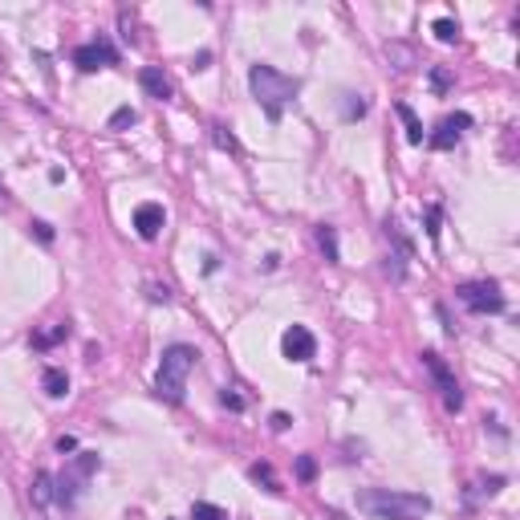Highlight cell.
Segmentation results:
<instances>
[{
    "mask_svg": "<svg viewBox=\"0 0 520 520\" xmlns=\"http://www.w3.org/2000/svg\"><path fill=\"white\" fill-rule=\"evenodd\" d=\"M358 508L374 520H422L431 512V500L422 492H390V488H366L358 492Z\"/></svg>",
    "mask_w": 520,
    "mask_h": 520,
    "instance_id": "cell-1",
    "label": "cell"
},
{
    "mask_svg": "<svg viewBox=\"0 0 520 520\" xmlns=\"http://www.w3.org/2000/svg\"><path fill=\"white\" fill-rule=\"evenodd\" d=\"M248 90H252V98L264 106V114H268L273 122H280V114H285V106L297 98L301 81L289 78V73H280V69H273V65H252V69H248Z\"/></svg>",
    "mask_w": 520,
    "mask_h": 520,
    "instance_id": "cell-2",
    "label": "cell"
},
{
    "mask_svg": "<svg viewBox=\"0 0 520 520\" xmlns=\"http://www.w3.org/2000/svg\"><path fill=\"white\" fill-rule=\"evenodd\" d=\"M195 362H199V354H195L187 341H175V345H167V350H162V358H159L155 394L179 406V403H183V394H187V374L195 370Z\"/></svg>",
    "mask_w": 520,
    "mask_h": 520,
    "instance_id": "cell-3",
    "label": "cell"
},
{
    "mask_svg": "<svg viewBox=\"0 0 520 520\" xmlns=\"http://www.w3.org/2000/svg\"><path fill=\"white\" fill-rule=\"evenodd\" d=\"M94 471H98V451H81L78 459L69 463V471H65V475H57V480H53V484H57V492H53V500H57V504H65V508H69V504L78 500L81 484H85V480H90Z\"/></svg>",
    "mask_w": 520,
    "mask_h": 520,
    "instance_id": "cell-4",
    "label": "cell"
},
{
    "mask_svg": "<svg viewBox=\"0 0 520 520\" xmlns=\"http://www.w3.org/2000/svg\"><path fill=\"white\" fill-rule=\"evenodd\" d=\"M455 297L471 309V313H504V292L496 280H463Z\"/></svg>",
    "mask_w": 520,
    "mask_h": 520,
    "instance_id": "cell-5",
    "label": "cell"
},
{
    "mask_svg": "<svg viewBox=\"0 0 520 520\" xmlns=\"http://www.w3.org/2000/svg\"><path fill=\"white\" fill-rule=\"evenodd\" d=\"M422 366L431 370V378H435V386H439V394H443V406L447 410H459L463 406V390H459V382H455V374H451V366L443 362L439 354H422Z\"/></svg>",
    "mask_w": 520,
    "mask_h": 520,
    "instance_id": "cell-6",
    "label": "cell"
},
{
    "mask_svg": "<svg viewBox=\"0 0 520 520\" xmlns=\"http://www.w3.org/2000/svg\"><path fill=\"white\" fill-rule=\"evenodd\" d=\"M73 65L85 69V73H94V69H106V65H118V49L106 41V37H98L90 45H78L73 49Z\"/></svg>",
    "mask_w": 520,
    "mask_h": 520,
    "instance_id": "cell-7",
    "label": "cell"
},
{
    "mask_svg": "<svg viewBox=\"0 0 520 520\" xmlns=\"http://www.w3.org/2000/svg\"><path fill=\"white\" fill-rule=\"evenodd\" d=\"M280 354L289 358V362H309V358L317 354V338L309 333L305 325H289L285 338H280Z\"/></svg>",
    "mask_w": 520,
    "mask_h": 520,
    "instance_id": "cell-8",
    "label": "cell"
},
{
    "mask_svg": "<svg viewBox=\"0 0 520 520\" xmlns=\"http://www.w3.org/2000/svg\"><path fill=\"white\" fill-rule=\"evenodd\" d=\"M468 126H471V114H447V118H443V122L435 126V134H431L427 143L435 146V150H451V146L459 143V134H463Z\"/></svg>",
    "mask_w": 520,
    "mask_h": 520,
    "instance_id": "cell-9",
    "label": "cell"
},
{
    "mask_svg": "<svg viewBox=\"0 0 520 520\" xmlns=\"http://www.w3.org/2000/svg\"><path fill=\"white\" fill-rule=\"evenodd\" d=\"M162 224H167L162 203H138V208H134V232H138L143 240H155L162 232Z\"/></svg>",
    "mask_w": 520,
    "mask_h": 520,
    "instance_id": "cell-10",
    "label": "cell"
},
{
    "mask_svg": "<svg viewBox=\"0 0 520 520\" xmlns=\"http://www.w3.org/2000/svg\"><path fill=\"white\" fill-rule=\"evenodd\" d=\"M138 81H143V90H146L150 98H159V102H162V98H171V81L162 78L159 65H146L143 73H138Z\"/></svg>",
    "mask_w": 520,
    "mask_h": 520,
    "instance_id": "cell-11",
    "label": "cell"
},
{
    "mask_svg": "<svg viewBox=\"0 0 520 520\" xmlns=\"http://www.w3.org/2000/svg\"><path fill=\"white\" fill-rule=\"evenodd\" d=\"M41 390H45L49 398H65V394H69V374L57 370V366H49V370L41 374Z\"/></svg>",
    "mask_w": 520,
    "mask_h": 520,
    "instance_id": "cell-12",
    "label": "cell"
},
{
    "mask_svg": "<svg viewBox=\"0 0 520 520\" xmlns=\"http://www.w3.org/2000/svg\"><path fill=\"white\" fill-rule=\"evenodd\" d=\"M65 338H69V325L57 321L53 329H45V333H32V350H53V345L65 341Z\"/></svg>",
    "mask_w": 520,
    "mask_h": 520,
    "instance_id": "cell-13",
    "label": "cell"
},
{
    "mask_svg": "<svg viewBox=\"0 0 520 520\" xmlns=\"http://www.w3.org/2000/svg\"><path fill=\"white\" fill-rule=\"evenodd\" d=\"M317 244H321V252H325V260H329V264H338V260H341V252H338V232H333L329 224L317 228Z\"/></svg>",
    "mask_w": 520,
    "mask_h": 520,
    "instance_id": "cell-14",
    "label": "cell"
},
{
    "mask_svg": "<svg viewBox=\"0 0 520 520\" xmlns=\"http://www.w3.org/2000/svg\"><path fill=\"white\" fill-rule=\"evenodd\" d=\"M394 110H398V118H403V122H406V138H410V143H422V122H419V114L410 110L406 102H398Z\"/></svg>",
    "mask_w": 520,
    "mask_h": 520,
    "instance_id": "cell-15",
    "label": "cell"
},
{
    "mask_svg": "<svg viewBox=\"0 0 520 520\" xmlns=\"http://www.w3.org/2000/svg\"><path fill=\"white\" fill-rule=\"evenodd\" d=\"M252 480L256 484H264V492H280V480H276V471H273V463H252Z\"/></svg>",
    "mask_w": 520,
    "mask_h": 520,
    "instance_id": "cell-16",
    "label": "cell"
},
{
    "mask_svg": "<svg viewBox=\"0 0 520 520\" xmlns=\"http://www.w3.org/2000/svg\"><path fill=\"white\" fill-rule=\"evenodd\" d=\"M431 32H435V37L443 41V45H451L455 37H459V25H455L451 16H439L435 25H431Z\"/></svg>",
    "mask_w": 520,
    "mask_h": 520,
    "instance_id": "cell-17",
    "label": "cell"
},
{
    "mask_svg": "<svg viewBox=\"0 0 520 520\" xmlns=\"http://www.w3.org/2000/svg\"><path fill=\"white\" fill-rule=\"evenodd\" d=\"M49 488H53V475H49V471H37V480H32V500L49 504V500H53V492H49Z\"/></svg>",
    "mask_w": 520,
    "mask_h": 520,
    "instance_id": "cell-18",
    "label": "cell"
},
{
    "mask_svg": "<svg viewBox=\"0 0 520 520\" xmlns=\"http://www.w3.org/2000/svg\"><path fill=\"white\" fill-rule=\"evenodd\" d=\"M138 122V114L130 110V106H118V110L110 114V130H126V126H134Z\"/></svg>",
    "mask_w": 520,
    "mask_h": 520,
    "instance_id": "cell-19",
    "label": "cell"
},
{
    "mask_svg": "<svg viewBox=\"0 0 520 520\" xmlns=\"http://www.w3.org/2000/svg\"><path fill=\"white\" fill-rule=\"evenodd\" d=\"M191 520H228V512H224V508H215V504H203V500H199L191 508Z\"/></svg>",
    "mask_w": 520,
    "mask_h": 520,
    "instance_id": "cell-20",
    "label": "cell"
},
{
    "mask_svg": "<svg viewBox=\"0 0 520 520\" xmlns=\"http://www.w3.org/2000/svg\"><path fill=\"white\" fill-rule=\"evenodd\" d=\"M386 57H394V69H410V65H415V53H410V49L406 45H386Z\"/></svg>",
    "mask_w": 520,
    "mask_h": 520,
    "instance_id": "cell-21",
    "label": "cell"
},
{
    "mask_svg": "<svg viewBox=\"0 0 520 520\" xmlns=\"http://www.w3.org/2000/svg\"><path fill=\"white\" fill-rule=\"evenodd\" d=\"M297 480H317V459L313 455H297Z\"/></svg>",
    "mask_w": 520,
    "mask_h": 520,
    "instance_id": "cell-22",
    "label": "cell"
},
{
    "mask_svg": "<svg viewBox=\"0 0 520 520\" xmlns=\"http://www.w3.org/2000/svg\"><path fill=\"white\" fill-rule=\"evenodd\" d=\"M211 130H215V143L224 146V150H240V143H236V138H232L224 126H211Z\"/></svg>",
    "mask_w": 520,
    "mask_h": 520,
    "instance_id": "cell-23",
    "label": "cell"
},
{
    "mask_svg": "<svg viewBox=\"0 0 520 520\" xmlns=\"http://www.w3.org/2000/svg\"><path fill=\"white\" fill-rule=\"evenodd\" d=\"M362 114H366V102L350 94V102H345V118H362Z\"/></svg>",
    "mask_w": 520,
    "mask_h": 520,
    "instance_id": "cell-24",
    "label": "cell"
},
{
    "mask_svg": "<svg viewBox=\"0 0 520 520\" xmlns=\"http://www.w3.org/2000/svg\"><path fill=\"white\" fill-rule=\"evenodd\" d=\"M220 403H224V406H232V410H244V398H240V394H232L228 386H224V394H220Z\"/></svg>",
    "mask_w": 520,
    "mask_h": 520,
    "instance_id": "cell-25",
    "label": "cell"
},
{
    "mask_svg": "<svg viewBox=\"0 0 520 520\" xmlns=\"http://www.w3.org/2000/svg\"><path fill=\"white\" fill-rule=\"evenodd\" d=\"M29 228H32V232H37V236H41V240H45V244H49V240H53V228H49V224H45V220H32V224H29Z\"/></svg>",
    "mask_w": 520,
    "mask_h": 520,
    "instance_id": "cell-26",
    "label": "cell"
},
{
    "mask_svg": "<svg viewBox=\"0 0 520 520\" xmlns=\"http://www.w3.org/2000/svg\"><path fill=\"white\" fill-rule=\"evenodd\" d=\"M146 292H150V301H162V305L171 301V289H167V285H162V289H159V285H150Z\"/></svg>",
    "mask_w": 520,
    "mask_h": 520,
    "instance_id": "cell-27",
    "label": "cell"
},
{
    "mask_svg": "<svg viewBox=\"0 0 520 520\" xmlns=\"http://www.w3.org/2000/svg\"><path fill=\"white\" fill-rule=\"evenodd\" d=\"M57 451H78V439H73V435H61V439H57Z\"/></svg>",
    "mask_w": 520,
    "mask_h": 520,
    "instance_id": "cell-28",
    "label": "cell"
},
{
    "mask_svg": "<svg viewBox=\"0 0 520 520\" xmlns=\"http://www.w3.org/2000/svg\"><path fill=\"white\" fill-rule=\"evenodd\" d=\"M289 415H285V410H276V415H273V431H289Z\"/></svg>",
    "mask_w": 520,
    "mask_h": 520,
    "instance_id": "cell-29",
    "label": "cell"
},
{
    "mask_svg": "<svg viewBox=\"0 0 520 520\" xmlns=\"http://www.w3.org/2000/svg\"><path fill=\"white\" fill-rule=\"evenodd\" d=\"M427 232H431V236H439V208L427 211Z\"/></svg>",
    "mask_w": 520,
    "mask_h": 520,
    "instance_id": "cell-30",
    "label": "cell"
},
{
    "mask_svg": "<svg viewBox=\"0 0 520 520\" xmlns=\"http://www.w3.org/2000/svg\"><path fill=\"white\" fill-rule=\"evenodd\" d=\"M447 81H451V78H447L443 69H435V73H431V85H435V90H447Z\"/></svg>",
    "mask_w": 520,
    "mask_h": 520,
    "instance_id": "cell-31",
    "label": "cell"
},
{
    "mask_svg": "<svg viewBox=\"0 0 520 520\" xmlns=\"http://www.w3.org/2000/svg\"><path fill=\"white\" fill-rule=\"evenodd\" d=\"M195 69H208V65H211V53H208V49H203V53H195Z\"/></svg>",
    "mask_w": 520,
    "mask_h": 520,
    "instance_id": "cell-32",
    "label": "cell"
}]
</instances>
